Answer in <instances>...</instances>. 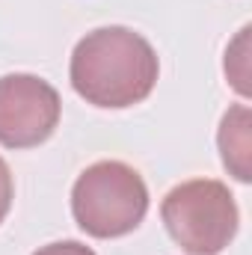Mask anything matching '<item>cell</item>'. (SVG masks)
I'll return each instance as SVG.
<instances>
[{"instance_id":"1","label":"cell","mask_w":252,"mask_h":255,"mask_svg":"<svg viewBox=\"0 0 252 255\" xmlns=\"http://www.w3.org/2000/svg\"><path fill=\"white\" fill-rule=\"evenodd\" d=\"M160 65L154 48L127 27L86 33L71 54V86L95 107L122 110L145 101L157 83Z\"/></svg>"},{"instance_id":"2","label":"cell","mask_w":252,"mask_h":255,"mask_svg":"<svg viewBox=\"0 0 252 255\" xmlns=\"http://www.w3.org/2000/svg\"><path fill=\"white\" fill-rule=\"evenodd\" d=\"M148 211L142 175L122 160H98L80 172L71 190L74 223L101 241L133 232Z\"/></svg>"},{"instance_id":"3","label":"cell","mask_w":252,"mask_h":255,"mask_svg":"<svg viewBox=\"0 0 252 255\" xmlns=\"http://www.w3.org/2000/svg\"><path fill=\"white\" fill-rule=\"evenodd\" d=\"M169 238L190 255L223 253L238 235V205L223 181L196 178L166 193L160 205Z\"/></svg>"},{"instance_id":"4","label":"cell","mask_w":252,"mask_h":255,"mask_svg":"<svg viewBox=\"0 0 252 255\" xmlns=\"http://www.w3.org/2000/svg\"><path fill=\"white\" fill-rule=\"evenodd\" d=\"M60 95L36 74L0 77V145L33 148L42 145L60 125Z\"/></svg>"},{"instance_id":"5","label":"cell","mask_w":252,"mask_h":255,"mask_svg":"<svg viewBox=\"0 0 252 255\" xmlns=\"http://www.w3.org/2000/svg\"><path fill=\"white\" fill-rule=\"evenodd\" d=\"M252 116L247 104H238L232 107L223 122H220V133H217V142H220V151H223V163L226 169L238 178V181H250L252 169H250V151H252Z\"/></svg>"},{"instance_id":"6","label":"cell","mask_w":252,"mask_h":255,"mask_svg":"<svg viewBox=\"0 0 252 255\" xmlns=\"http://www.w3.org/2000/svg\"><path fill=\"white\" fill-rule=\"evenodd\" d=\"M247 39H250V27H244L238 42L226 51V74H229V80L235 83V89L241 95H250V83H247L250 80V71H247Z\"/></svg>"},{"instance_id":"7","label":"cell","mask_w":252,"mask_h":255,"mask_svg":"<svg viewBox=\"0 0 252 255\" xmlns=\"http://www.w3.org/2000/svg\"><path fill=\"white\" fill-rule=\"evenodd\" d=\"M12 196H15V184H12V172L6 166V160L0 157V223L6 220L9 208H12Z\"/></svg>"},{"instance_id":"8","label":"cell","mask_w":252,"mask_h":255,"mask_svg":"<svg viewBox=\"0 0 252 255\" xmlns=\"http://www.w3.org/2000/svg\"><path fill=\"white\" fill-rule=\"evenodd\" d=\"M33 255H95L89 247H83V244H77V241H60V244H48V247H42L39 253Z\"/></svg>"}]
</instances>
